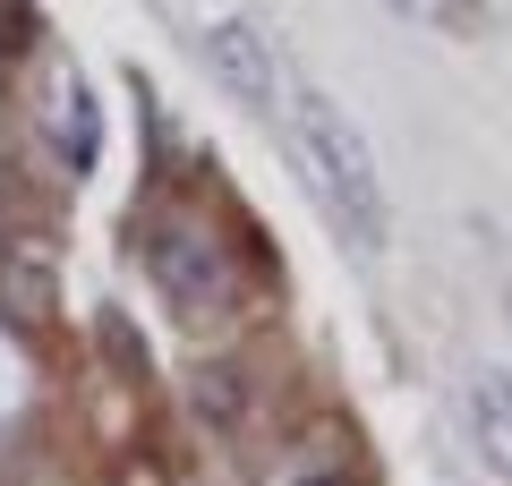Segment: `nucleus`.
<instances>
[{
    "mask_svg": "<svg viewBox=\"0 0 512 486\" xmlns=\"http://www.w3.org/2000/svg\"><path fill=\"white\" fill-rule=\"evenodd\" d=\"M376 9L402 26H436V35H478L487 26V0H376Z\"/></svg>",
    "mask_w": 512,
    "mask_h": 486,
    "instance_id": "0eeeda50",
    "label": "nucleus"
},
{
    "mask_svg": "<svg viewBox=\"0 0 512 486\" xmlns=\"http://www.w3.org/2000/svg\"><path fill=\"white\" fill-rule=\"evenodd\" d=\"M197 410L214 418L222 435L239 427V376H231V367H197Z\"/></svg>",
    "mask_w": 512,
    "mask_h": 486,
    "instance_id": "6e6552de",
    "label": "nucleus"
},
{
    "mask_svg": "<svg viewBox=\"0 0 512 486\" xmlns=\"http://www.w3.org/2000/svg\"><path fill=\"white\" fill-rule=\"evenodd\" d=\"M43 26H35V0H0V77H9V60L35 43Z\"/></svg>",
    "mask_w": 512,
    "mask_h": 486,
    "instance_id": "1a4fd4ad",
    "label": "nucleus"
},
{
    "mask_svg": "<svg viewBox=\"0 0 512 486\" xmlns=\"http://www.w3.org/2000/svg\"><path fill=\"white\" fill-rule=\"evenodd\" d=\"M299 486H359V478H342V469H316V478H299Z\"/></svg>",
    "mask_w": 512,
    "mask_h": 486,
    "instance_id": "9d476101",
    "label": "nucleus"
},
{
    "mask_svg": "<svg viewBox=\"0 0 512 486\" xmlns=\"http://www.w3.org/2000/svg\"><path fill=\"white\" fill-rule=\"evenodd\" d=\"M137 248H146V273L154 290H163L180 316H214V307H231V256H222L214 222L188 214V205H146V231H137Z\"/></svg>",
    "mask_w": 512,
    "mask_h": 486,
    "instance_id": "f03ea898",
    "label": "nucleus"
},
{
    "mask_svg": "<svg viewBox=\"0 0 512 486\" xmlns=\"http://www.w3.org/2000/svg\"><path fill=\"white\" fill-rule=\"evenodd\" d=\"M35 137H43V154H52L69 180H86L94 154H103V103H94L86 69L60 60V52L43 60V77H35Z\"/></svg>",
    "mask_w": 512,
    "mask_h": 486,
    "instance_id": "7ed1b4c3",
    "label": "nucleus"
},
{
    "mask_svg": "<svg viewBox=\"0 0 512 486\" xmlns=\"http://www.w3.org/2000/svg\"><path fill=\"white\" fill-rule=\"evenodd\" d=\"M470 444H478V461L512 486V376L504 367H478L470 376Z\"/></svg>",
    "mask_w": 512,
    "mask_h": 486,
    "instance_id": "423d86ee",
    "label": "nucleus"
},
{
    "mask_svg": "<svg viewBox=\"0 0 512 486\" xmlns=\"http://www.w3.org/2000/svg\"><path fill=\"white\" fill-rule=\"evenodd\" d=\"M0 265H9V231H0Z\"/></svg>",
    "mask_w": 512,
    "mask_h": 486,
    "instance_id": "9b49d317",
    "label": "nucleus"
},
{
    "mask_svg": "<svg viewBox=\"0 0 512 486\" xmlns=\"http://www.w3.org/2000/svg\"><path fill=\"white\" fill-rule=\"evenodd\" d=\"M282 145H291V171L308 180V197L325 205V222L350 248L359 256L393 248V197H384V171H376V154H367V128L350 120L325 86L282 94Z\"/></svg>",
    "mask_w": 512,
    "mask_h": 486,
    "instance_id": "f257e3e1",
    "label": "nucleus"
},
{
    "mask_svg": "<svg viewBox=\"0 0 512 486\" xmlns=\"http://www.w3.org/2000/svg\"><path fill=\"white\" fill-rule=\"evenodd\" d=\"M197 60H205V77H214L231 103H248V111H265V120H282V69H274V43L256 35V18H214L197 35Z\"/></svg>",
    "mask_w": 512,
    "mask_h": 486,
    "instance_id": "20e7f679",
    "label": "nucleus"
},
{
    "mask_svg": "<svg viewBox=\"0 0 512 486\" xmlns=\"http://www.w3.org/2000/svg\"><path fill=\"white\" fill-rule=\"evenodd\" d=\"M52 316H60V265L43 248H9V265H0V324L43 342Z\"/></svg>",
    "mask_w": 512,
    "mask_h": 486,
    "instance_id": "39448f33",
    "label": "nucleus"
}]
</instances>
